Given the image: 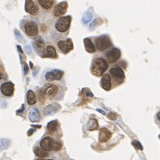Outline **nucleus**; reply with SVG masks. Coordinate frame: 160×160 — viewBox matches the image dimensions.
I'll return each instance as SVG.
<instances>
[{
  "label": "nucleus",
  "mask_w": 160,
  "mask_h": 160,
  "mask_svg": "<svg viewBox=\"0 0 160 160\" xmlns=\"http://www.w3.org/2000/svg\"><path fill=\"white\" fill-rule=\"evenodd\" d=\"M48 160H53V159H48Z\"/></svg>",
  "instance_id": "473e14b6"
},
{
  "label": "nucleus",
  "mask_w": 160,
  "mask_h": 160,
  "mask_svg": "<svg viewBox=\"0 0 160 160\" xmlns=\"http://www.w3.org/2000/svg\"><path fill=\"white\" fill-rule=\"evenodd\" d=\"M108 68V62L102 58H96L93 60L91 71L94 76H101Z\"/></svg>",
  "instance_id": "f257e3e1"
},
{
  "label": "nucleus",
  "mask_w": 160,
  "mask_h": 160,
  "mask_svg": "<svg viewBox=\"0 0 160 160\" xmlns=\"http://www.w3.org/2000/svg\"><path fill=\"white\" fill-rule=\"evenodd\" d=\"M58 128H59V123H58V121H57V120L51 121L50 123L47 125V130H48L49 132H51V133L57 131V130H58Z\"/></svg>",
  "instance_id": "4be33fe9"
},
{
  "label": "nucleus",
  "mask_w": 160,
  "mask_h": 160,
  "mask_svg": "<svg viewBox=\"0 0 160 160\" xmlns=\"http://www.w3.org/2000/svg\"><path fill=\"white\" fill-rule=\"evenodd\" d=\"M68 9V3L67 2H61L58 4L55 8L53 10V14L54 16H60V15H63L66 12H67Z\"/></svg>",
  "instance_id": "9d476101"
},
{
  "label": "nucleus",
  "mask_w": 160,
  "mask_h": 160,
  "mask_svg": "<svg viewBox=\"0 0 160 160\" xmlns=\"http://www.w3.org/2000/svg\"><path fill=\"white\" fill-rule=\"evenodd\" d=\"M112 133L107 128H101L99 134V141L100 142H106L111 138Z\"/></svg>",
  "instance_id": "ddd939ff"
},
{
  "label": "nucleus",
  "mask_w": 160,
  "mask_h": 160,
  "mask_svg": "<svg viewBox=\"0 0 160 160\" xmlns=\"http://www.w3.org/2000/svg\"><path fill=\"white\" fill-rule=\"evenodd\" d=\"M110 75L115 77V78H118V79H120L121 82H123L124 78H125V72L124 70L121 68L120 67H115L110 68Z\"/></svg>",
  "instance_id": "f8f14e48"
},
{
  "label": "nucleus",
  "mask_w": 160,
  "mask_h": 160,
  "mask_svg": "<svg viewBox=\"0 0 160 160\" xmlns=\"http://www.w3.org/2000/svg\"><path fill=\"white\" fill-rule=\"evenodd\" d=\"M94 42H95V45H96V49L99 52L106 50L112 45L111 40L108 36H100V37L95 38Z\"/></svg>",
  "instance_id": "f03ea898"
},
{
  "label": "nucleus",
  "mask_w": 160,
  "mask_h": 160,
  "mask_svg": "<svg viewBox=\"0 0 160 160\" xmlns=\"http://www.w3.org/2000/svg\"><path fill=\"white\" fill-rule=\"evenodd\" d=\"M108 117H109V118L111 119V120H115V119L117 118V114H116V113L111 112V113H110V114L108 115Z\"/></svg>",
  "instance_id": "cd10ccee"
},
{
  "label": "nucleus",
  "mask_w": 160,
  "mask_h": 160,
  "mask_svg": "<svg viewBox=\"0 0 160 160\" xmlns=\"http://www.w3.org/2000/svg\"><path fill=\"white\" fill-rule=\"evenodd\" d=\"M63 75V72L59 69H54L49 71L45 74V79L47 81H53V80H60Z\"/></svg>",
  "instance_id": "1a4fd4ad"
},
{
  "label": "nucleus",
  "mask_w": 160,
  "mask_h": 160,
  "mask_svg": "<svg viewBox=\"0 0 160 160\" xmlns=\"http://www.w3.org/2000/svg\"><path fill=\"white\" fill-rule=\"evenodd\" d=\"M3 77H4V75H3V72L0 70V80H2L3 79Z\"/></svg>",
  "instance_id": "c85d7f7f"
},
{
  "label": "nucleus",
  "mask_w": 160,
  "mask_h": 160,
  "mask_svg": "<svg viewBox=\"0 0 160 160\" xmlns=\"http://www.w3.org/2000/svg\"><path fill=\"white\" fill-rule=\"evenodd\" d=\"M107 59L109 60V62L110 63H114L116 61H118V60H119L120 56H121V52L118 48H112L111 50L109 51L106 53Z\"/></svg>",
  "instance_id": "6e6552de"
},
{
  "label": "nucleus",
  "mask_w": 160,
  "mask_h": 160,
  "mask_svg": "<svg viewBox=\"0 0 160 160\" xmlns=\"http://www.w3.org/2000/svg\"><path fill=\"white\" fill-rule=\"evenodd\" d=\"M24 30L27 35L29 37H36L38 33V27L35 21H27L24 23Z\"/></svg>",
  "instance_id": "39448f33"
},
{
  "label": "nucleus",
  "mask_w": 160,
  "mask_h": 160,
  "mask_svg": "<svg viewBox=\"0 0 160 160\" xmlns=\"http://www.w3.org/2000/svg\"><path fill=\"white\" fill-rule=\"evenodd\" d=\"M58 47L59 49L63 53H68V52L73 49V43L71 39H67V40H60L58 42Z\"/></svg>",
  "instance_id": "0eeeda50"
},
{
  "label": "nucleus",
  "mask_w": 160,
  "mask_h": 160,
  "mask_svg": "<svg viewBox=\"0 0 160 160\" xmlns=\"http://www.w3.org/2000/svg\"><path fill=\"white\" fill-rule=\"evenodd\" d=\"M53 141L54 140L51 137H45L40 142V148H42L43 150H45V151H51Z\"/></svg>",
  "instance_id": "4468645a"
},
{
  "label": "nucleus",
  "mask_w": 160,
  "mask_h": 160,
  "mask_svg": "<svg viewBox=\"0 0 160 160\" xmlns=\"http://www.w3.org/2000/svg\"><path fill=\"white\" fill-rule=\"evenodd\" d=\"M101 86L106 91L110 90V88H111V77L109 74H105L101 77Z\"/></svg>",
  "instance_id": "f3484780"
},
{
  "label": "nucleus",
  "mask_w": 160,
  "mask_h": 160,
  "mask_svg": "<svg viewBox=\"0 0 160 160\" xmlns=\"http://www.w3.org/2000/svg\"><path fill=\"white\" fill-rule=\"evenodd\" d=\"M43 94L45 96V99H53L55 95L58 93V86L56 84H48L45 85V87L41 89Z\"/></svg>",
  "instance_id": "20e7f679"
},
{
  "label": "nucleus",
  "mask_w": 160,
  "mask_h": 160,
  "mask_svg": "<svg viewBox=\"0 0 160 160\" xmlns=\"http://www.w3.org/2000/svg\"><path fill=\"white\" fill-rule=\"evenodd\" d=\"M34 48L36 49L37 52L41 53L45 49V41L42 39V37H37L33 42Z\"/></svg>",
  "instance_id": "dca6fc26"
},
{
  "label": "nucleus",
  "mask_w": 160,
  "mask_h": 160,
  "mask_svg": "<svg viewBox=\"0 0 160 160\" xmlns=\"http://www.w3.org/2000/svg\"><path fill=\"white\" fill-rule=\"evenodd\" d=\"M56 111H57V109H54V106H53V105L48 106L45 110H44V112H45V115H53V114L55 113Z\"/></svg>",
  "instance_id": "393cba45"
},
{
  "label": "nucleus",
  "mask_w": 160,
  "mask_h": 160,
  "mask_svg": "<svg viewBox=\"0 0 160 160\" xmlns=\"http://www.w3.org/2000/svg\"><path fill=\"white\" fill-rule=\"evenodd\" d=\"M133 144H134V146L136 147V149H140V150H142V146L141 145L140 142H136V141H134L133 142Z\"/></svg>",
  "instance_id": "bb28decb"
},
{
  "label": "nucleus",
  "mask_w": 160,
  "mask_h": 160,
  "mask_svg": "<svg viewBox=\"0 0 160 160\" xmlns=\"http://www.w3.org/2000/svg\"><path fill=\"white\" fill-rule=\"evenodd\" d=\"M38 4L42 6L44 9H50L53 5H54V1L53 0H39L38 1Z\"/></svg>",
  "instance_id": "aec40b11"
},
{
  "label": "nucleus",
  "mask_w": 160,
  "mask_h": 160,
  "mask_svg": "<svg viewBox=\"0 0 160 160\" xmlns=\"http://www.w3.org/2000/svg\"><path fill=\"white\" fill-rule=\"evenodd\" d=\"M29 119L32 121V122H37L38 120H39V113H38V111L36 110V109H34V110H30V112H29Z\"/></svg>",
  "instance_id": "5701e85b"
},
{
  "label": "nucleus",
  "mask_w": 160,
  "mask_h": 160,
  "mask_svg": "<svg viewBox=\"0 0 160 160\" xmlns=\"http://www.w3.org/2000/svg\"><path fill=\"white\" fill-rule=\"evenodd\" d=\"M37 160H45V159H43V158H38V159H37Z\"/></svg>",
  "instance_id": "2f4dec72"
},
{
  "label": "nucleus",
  "mask_w": 160,
  "mask_h": 160,
  "mask_svg": "<svg viewBox=\"0 0 160 160\" xmlns=\"http://www.w3.org/2000/svg\"><path fill=\"white\" fill-rule=\"evenodd\" d=\"M91 20H92V14H89V13H85L83 15V17H82V22L84 24H86V23L90 22Z\"/></svg>",
  "instance_id": "a878e982"
},
{
  "label": "nucleus",
  "mask_w": 160,
  "mask_h": 160,
  "mask_svg": "<svg viewBox=\"0 0 160 160\" xmlns=\"http://www.w3.org/2000/svg\"><path fill=\"white\" fill-rule=\"evenodd\" d=\"M41 56L43 58H47V57H50V58H57V53H56V51L55 48L52 45H48L45 50L43 51V53H41Z\"/></svg>",
  "instance_id": "2eb2a0df"
},
{
  "label": "nucleus",
  "mask_w": 160,
  "mask_h": 160,
  "mask_svg": "<svg viewBox=\"0 0 160 160\" xmlns=\"http://www.w3.org/2000/svg\"><path fill=\"white\" fill-rule=\"evenodd\" d=\"M25 11L29 14L37 15V14L38 12V7L35 2L30 1V0H27L25 3Z\"/></svg>",
  "instance_id": "9b49d317"
},
{
  "label": "nucleus",
  "mask_w": 160,
  "mask_h": 160,
  "mask_svg": "<svg viewBox=\"0 0 160 160\" xmlns=\"http://www.w3.org/2000/svg\"><path fill=\"white\" fill-rule=\"evenodd\" d=\"M18 48H19V50H20V52L21 53L22 51H21V46H18Z\"/></svg>",
  "instance_id": "7c9ffc66"
},
{
  "label": "nucleus",
  "mask_w": 160,
  "mask_h": 160,
  "mask_svg": "<svg viewBox=\"0 0 160 160\" xmlns=\"http://www.w3.org/2000/svg\"><path fill=\"white\" fill-rule=\"evenodd\" d=\"M84 44L85 50L87 51L88 53H94L95 52V47H94L93 42L90 38H84Z\"/></svg>",
  "instance_id": "a211bd4d"
},
{
  "label": "nucleus",
  "mask_w": 160,
  "mask_h": 160,
  "mask_svg": "<svg viewBox=\"0 0 160 160\" xmlns=\"http://www.w3.org/2000/svg\"><path fill=\"white\" fill-rule=\"evenodd\" d=\"M27 50H28V52L29 53V52H30V48H29V46H27Z\"/></svg>",
  "instance_id": "c756f323"
},
{
  "label": "nucleus",
  "mask_w": 160,
  "mask_h": 160,
  "mask_svg": "<svg viewBox=\"0 0 160 160\" xmlns=\"http://www.w3.org/2000/svg\"><path fill=\"white\" fill-rule=\"evenodd\" d=\"M27 101H28L29 105H34L37 102V97H36V94L34 93L33 91H31V90L28 91V93H27Z\"/></svg>",
  "instance_id": "6ab92c4d"
},
{
  "label": "nucleus",
  "mask_w": 160,
  "mask_h": 160,
  "mask_svg": "<svg viewBox=\"0 0 160 160\" xmlns=\"http://www.w3.org/2000/svg\"><path fill=\"white\" fill-rule=\"evenodd\" d=\"M61 147H62V144H61L60 142L53 141V145H52V150H53V151H59V150H60Z\"/></svg>",
  "instance_id": "b1692460"
},
{
  "label": "nucleus",
  "mask_w": 160,
  "mask_h": 160,
  "mask_svg": "<svg viewBox=\"0 0 160 160\" xmlns=\"http://www.w3.org/2000/svg\"><path fill=\"white\" fill-rule=\"evenodd\" d=\"M34 153L38 158H45V157L48 156V152L44 150L42 148H40V147H35L34 148Z\"/></svg>",
  "instance_id": "412c9836"
},
{
  "label": "nucleus",
  "mask_w": 160,
  "mask_h": 160,
  "mask_svg": "<svg viewBox=\"0 0 160 160\" xmlns=\"http://www.w3.org/2000/svg\"><path fill=\"white\" fill-rule=\"evenodd\" d=\"M0 91L3 93V95L6 97H11L14 92V84L12 82H5L4 84H1Z\"/></svg>",
  "instance_id": "423d86ee"
},
{
  "label": "nucleus",
  "mask_w": 160,
  "mask_h": 160,
  "mask_svg": "<svg viewBox=\"0 0 160 160\" xmlns=\"http://www.w3.org/2000/svg\"><path fill=\"white\" fill-rule=\"evenodd\" d=\"M70 22H71V17L70 16L60 17V19L57 20V21L55 23V28L59 32L64 33L68 29Z\"/></svg>",
  "instance_id": "7ed1b4c3"
}]
</instances>
